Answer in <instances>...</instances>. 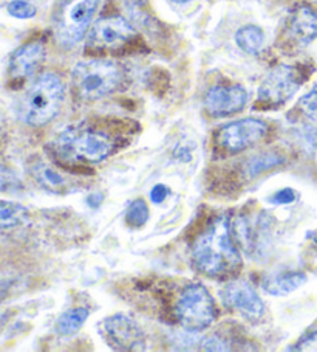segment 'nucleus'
Segmentation results:
<instances>
[{
    "mask_svg": "<svg viewBox=\"0 0 317 352\" xmlns=\"http://www.w3.org/2000/svg\"><path fill=\"white\" fill-rule=\"evenodd\" d=\"M192 263L209 278L228 279L239 273L242 256L226 216L217 217L197 236L192 245Z\"/></svg>",
    "mask_w": 317,
    "mask_h": 352,
    "instance_id": "nucleus-1",
    "label": "nucleus"
},
{
    "mask_svg": "<svg viewBox=\"0 0 317 352\" xmlns=\"http://www.w3.org/2000/svg\"><path fill=\"white\" fill-rule=\"evenodd\" d=\"M58 154L65 160L99 163L117 149V140L110 132L95 126H71L60 132L54 142Z\"/></svg>",
    "mask_w": 317,
    "mask_h": 352,
    "instance_id": "nucleus-2",
    "label": "nucleus"
},
{
    "mask_svg": "<svg viewBox=\"0 0 317 352\" xmlns=\"http://www.w3.org/2000/svg\"><path fill=\"white\" fill-rule=\"evenodd\" d=\"M65 87L54 74H44L36 80L23 96L21 115L27 124L40 127L58 117L62 107Z\"/></svg>",
    "mask_w": 317,
    "mask_h": 352,
    "instance_id": "nucleus-3",
    "label": "nucleus"
},
{
    "mask_svg": "<svg viewBox=\"0 0 317 352\" xmlns=\"http://www.w3.org/2000/svg\"><path fill=\"white\" fill-rule=\"evenodd\" d=\"M121 67L107 59L81 60L71 72V80L82 100L95 101L113 94L123 84Z\"/></svg>",
    "mask_w": 317,
    "mask_h": 352,
    "instance_id": "nucleus-4",
    "label": "nucleus"
},
{
    "mask_svg": "<svg viewBox=\"0 0 317 352\" xmlns=\"http://www.w3.org/2000/svg\"><path fill=\"white\" fill-rule=\"evenodd\" d=\"M99 0H62L54 14V34L65 48L79 44L84 39Z\"/></svg>",
    "mask_w": 317,
    "mask_h": 352,
    "instance_id": "nucleus-5",
    "label": "nucleus"
},
{
    "mask_svg": "<svg viewBox=\"0 0 317 352\" xmlns=\"http://www.w3.org/2000/svg\"><path fill=\"white\" fill-rule=\"evenodd\" d=\"M175 315L186 331L200 332L209 327L215 320V302L203 284H189L178 296Z\"/></svg>",
    "mask_w": 317,
    "mask_h": 352,
    "instance_id": "nucleus-6",
    "label": "nucleus"
},
{
    "mask_svg": "<svg viewBox=\"0 0 317 352\" xmlns=\"http://www.w3.org/2000/svg\"><path fill=\"white\" fill-rule=\"evenodd\" d=\"M303 82L302 72L294 65H277L266 75L259 87L257 104L279 107L291 100Z\"/></svg>",
    "mask_w": 317,
    "mask_h": 352,
    "instance_id": "nucleus-7",
    "label": "nucleus"
},
{
    "mask_svg": "<svg viewBox=\"0 0 317 352\" xmlns=\"http://www.w3.org/2000/svg\"><path fill=\"white\" fill-rule=\"evenodd\" d=\"M266 123L255 118H246L224 124L217 132V144L229 154H239L242 151L253 148L268 135Z\"/></svg>",
    "mask_w": 317,
    "mask_h": 352,
    "instance_id": "nucleus-8",
    "label": "nucleus"
},
{
    "mask_svg": "<svg viewBox=\"0 0 317 352\" xmlns=\"http://www.w3.org/2000/svg\"><path fill=\"white\" fill-rule=\"evenodd\" d=\"M101 332L108 346L117 351H141L145 336L135 320L124 314H115L101 323Z\"/></svg>",
    "mask_w": 317,
    "mask_h": 352,
    "instance_id": "nucleus-9",
    "label": "nucleus"
},
{
    "mask_svg": "<svg viewBox=\"0 0 317 352\" xmlns=\"http://www.w3.org/2000/svg\"><path fill=\"white\" fill-rule=\"evenodd\" d=\"M135 36V28L123 16H108L93 23L89 34V45L96 50H117Z\"/></svg>",
    "mask_w": 317,
    "mask_h": 352,
    "instance_id": "nucleus-10",
    "label": "nucleus"
},
{
    "mask_svg": "<svg viewBox=\"0 0 317 352\" xmlns=\"http://www.w3.org/2000/svg\"><path fill=\"white\" fill-rule=\"evenodd\" d=\"M222 296L226 307L240 312L246 320L255 321L263 317V301L260 300V296L255 292L251 284L246 281L233 279V281L224 286Z\"/></svg>",
    "mask_w": 317,
    "mask_h": 352,
    "instance_id": "nucleus-11",
    "label": "nucleus"
},
{
    "mask_svg": "<svg viewBox=\"0 0 317 352\" xmlns=\"http://www.w3.org/2000/svg\"><path fill=\"white\" fill-rule=\"evenodd\" d=\"M248 102V92L242 86H215L206 94L204 106L209 115L215 118L229 117L243 111Z\"/></svg>",
    "mask_w": 317,
    "mask_h": 352,
    "instance_id": "nucleus-12",
    "label": "nucleus"
},
{
    "mask_svg": "<svg viewBox=\"0 0 317 352\" xmlns=\"http://www.w3.org/2000/svg\"><path fill=\"white\" fill-rule=\"evenodd\" d=\"M45 45L39 41L28 42L13 53L10 59V76L13 80H25L34 75L45 60Z\"/></svg>",
    "mask_w": 317,
    "mask_h": 352,
    "instance_id": "nucleus-13",
    "label": "nucleus"
},
{
    "mask_svg": "<svg viewBox=\"0 0 317 352\" xmlns=\"http://www.w3.org/2000/svg\"><path fill=\"white\" fill-rule=\"evenodd\" d=\"M290 33L302 45L317 39V11L308 5H298L290 17Z\"/></svg>",
    "mask_w": 317,
    "mask_h": 352,
    "instance_id": "nucleus-14",
    "label": "nucleus"
},
{
    "mask_svg": "<svg viewBox=\"0 0 317 352\" xmlns=\"http://www.w3.org/2000/svg\"><path fill=\"white\" fill-rule=\"evenodd\" d=\"M307 275L303 272H280L266 276L261 283V289L274 296H285L294 292L307 283Z\"/></svg>",
    "mask_w": 317,
    "mask_h": 352,
    "instance_id": "nucleus-15",
    "label": "nucleus"
},
{
    "mask_svg": "<svg viewBox=\"0 0 317 352\" xmlns=\"http://www.w3.org/2000/svg\"><path fill=\"white\" fill-rule=\"evenodd\" d=\"M235 44L240 47L248 54L260 53L265 44V33L263 30L257 25H245L235 33Z\"/></svg>",
    "mask_w": 317,
    "mask_h": 352,
    "instance_id": "nucleus-16",
    "label": "nucleus"
},
{
    "mask_svg": "<svg viewBox=\"0 0 317 352\" xmlns=\"http://www.w3.org/2000/svg\"><path fill=\"white\" fill-rule=\"evenodd\" d=\"M89 318V311L85 307L69 309L56 321V331L60 336H71L84 326Z\"/></svg>",
    "mask_w": 317,
    "mask_h": 352,
    "instance_id": "nucleus-17",
    "label": "nucleus"
},
{
    "mask_svg": "<svg viewBox=\"0 0 317 352\" xmlns=\"http://www.w3.org/2000/svg\"><path fill=\"white\" fill-rule=\"evenodd\" d=\"M285 163V157H282L277 153H263L257 157H253L245 163V174L246 177L253 179L257 177L259 174L270 171V169L280 166Z\"/></svg>",
    "mask_w": 317,
    "mask_h": 352,
    "instance_id": "nucleus-18",
    "label": "nucleus"
},
{
    "mask_svg": "<svg viewBox=\"0 0 317 352\" xmlns=\"http://www.w3.org/2000/svg\"><path fill=\"white\" fill-rule=\"evenodd\" d=\"M28 219L25 206L14 202H0V230L22 226Z\"/></svg>",
    "mask_w": 317,
    "mask_h": 352,
    "instance_id": "nucleus-19",
    "label": "nucleus"
},
{
    "mask_svg": "<svg viewBox=\"0 0 317 352\" xmlns=\"http://www.w3.org/2000/svg\"><path fill=\"white\" fill-rule=\"evenodd\" d=\"M34 175L40 186H44L47 191L62 194L67 190V184L62 175L54 171V169L48 168L44 163H39L38 166L34 168Z\"/></svg>",
    "mask_w": 317,
    "mask_h": 352,
    "instance_id": "nucleus-20",
    "label": "nucleus"
},
{
    "mask_svg": "<svg viewBox=\"0 0 317 352\" xmlns=\"http://www.w3.org/2000/svg\"><path fill=\"white\" fill-rule=\"evenodd\" d=\"M149 221V208L148 204L144 202L143 199H137L135 202H132L127 208L126 213V222L129 223L130 227H143L145 222Z\"/></svg>",
    "mask_w": 317,
    "mask_h": 352,
    "instance_id": "nucleus-21",
    "label": "nucleus"
},
{
    "mask_svg": "<svg viewBox=\"0 0 317 352\" xmlns=\"http://www.w3.org/2000/svg\"><path fill=\"white\" fill-rule=\"evenodd\" d=\"M298 109L309 120H317V82L307 95H303L298 101Z\"/></svg>",
    "mask_w": 317,
    "mask_h": 352,
    "instance_id": "nucleus-22",
    "label": "nucleus"
},
{
    "mask_svg": "<svg viewBox=\"0 0 317 352\" xmlns=\"http://www.w3.org/2000/svg\"><path fill=\"white\" fill-rule=\"evenodd\" d=\"M8 13L16 19H32L38 11L27 0H13L8 3Z\"/></svg>",
    "mask_w": 317,
    "mask_h": 352,
    "instance_id": "nucleus-23",
    "label": "nucleus"
},
{
    "mask_svg": "<svg viewBox=\"0 0 317 352\" xmlns=\"http://www.w3.org/2000/svg\"><path fill=\"white\" fill-rule=\"evenodd\" d=\"M21 188V182L10 169L0 166V191H16Z\"/></svg>",
    "mask_w": 317,
    "mask_h": 352,
    "instance_id": "nucleus-24",
    "label": "nucleus"
},
{
    "mask_svg": "<svg viewBox=\"0 0 317 352\" xmlns=\"http://www.w3.org/2000/svg\"><path fill=\"white\" fill-rule=\"evenodd\" d=\"M201 349L204 351H231V346L228 340L222 338L220 336H211L204 338L203 342H201Z\"/></svg>",
    "mask_w": 317,
    "mask_h": 352,
    "instance_id": "nucleus-25",
    "label": "nucleus"
},
{
    "mask_svg": "<svg viewBox=\"0 0 317 352\" xmlns=\"http://www.w3.org/2000/svg\"><path fill=\"white\" fill-rule=\"evenodd\" d=\"M291 351H317V331H313L303 336Z\"/></svg>",
    "mask_w": 317,
    "mask_h": 352,
    "instance_id": "nucleus-26",
    "label": "nucleus"
},
{
    "mask_svg": "<svg viewBox=\"0 0 317 352\" xmlns=\"http://www.w3.org/2000/svg\"><path fill=\"white\" fill-rule=\"evenodd\" d=\"M296 199H297V192L294 190H291V188H285V190L277 191L272 197H270L268 200H270V202L274 205H288V204L294 202Z\"/></svg>",
    "mask_w": 317,
    "mask_h": 352,
    "instance_id": "nucleus-27",
    "label": "nucleus"
},
{
    "mask_svg": "<svg viewBox=\"0 0 317 352\" xmlns=\"http://www.w3.org/2000/svg\"><path fill=\"white\" fill-rule=\"evenodd\" d=\"M169 192L170 191H169V188L166 185H163V184L155 185L150 191V200L154 204H163L164 199L169 196Z\"/></svg>",
    "mask_w": 317,
    "mask_h": 352,
    "instance_id": "nucleus-28",
    "label": "nucleus"
},
{
    "mask_svg": "<svg viewBox=\"0 0 317 352\" xmlns=\"http://www.w3.org/2000/svg\"><path fill=\"white\" fill-rule=\"evenodd\" d=\"M101 202H102L101 194H91V196H89L87 199V204L91 206V208H97Z\"/></svg>",
    "mask_w": 317,
    "mask_h": 352,
    "instance_id": "nucleus-29",
    "label": "nucleus"
},
{
    "mask_svg": "<svg viewBox=\"0 0 317 352\" xmlns=\"http://www.w3.org/2000/svg\"><path fill=\"white\" fill-rule=\"evenodd\" d=\"M170 2H174V3H178V5H185V3L192 2V0H170Z\"/></svg>",
    "mask_w": 317,
    "mask_h": 352,
    "instance_id": "nucleus-30",
    "label": "nucleus"
},
{
    "mask_svg": "<svg viewBox=\"0 0 317 352\" xmlns=\"http://www.w3.org/2000/svg\"><path fill=\"white\" fill-rule=\"evenodd\" d=\"M2 296H3V292H2V290H0V300H2Z\"/></svg>",
    "mask_w": 317,
    "mask_h": 352,
    "instance_id": "nucleus-31",
    "label": "nucleus"
}]
</instances>
